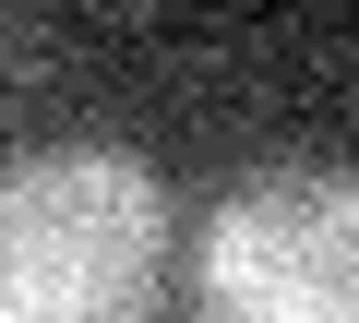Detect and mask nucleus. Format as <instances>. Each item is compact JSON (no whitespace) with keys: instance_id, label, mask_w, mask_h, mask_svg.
Masks as SVG:
<instances>
[{"instance_id":"nucleus-2","label":"nucleus","mask_w":359,"mask_h":323,"mask_svg":"<svg viewBox=\"0 0 359 323\" xmlns=\"http://www.w3.org/2000/svg\"><path fill=\"white\" fill-rule=\"evenodd\" d=\"M204 323H359V168L276 156L228 180L192 240Z\"/></svg>"},{"instance_id":"nucleus-1","label":"nucleus","mask_w":359,"mask_h":323,"mask_svg":"<svg viewBox=\"0 0 359 323\" xmlns=\"http://www.w3.org/2000/svg\"><path fill=\"white\" fill-rule=\"evenodd\" d=\"M168 180L132 144L0 156V323H156Z\"/></svg>"}]
</instances>
